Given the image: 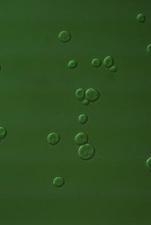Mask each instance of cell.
<instances>
[{"label": "cell", "mask_w": 151, "mask_h": 225, "mask_svg": "<svg viewBox=\"0 0 151 225\" xmlns=\"http://www.w3.org/2000/svg\"><path fill=\"white\" fill-rule=\"evenodd\" d=\"M78 155L83 160H91L95 155V148L91 144H85L79 148Z\"/></svg>", "instance_id": "obj_1"}, {"label": "cell", "mask_w": 151, "mask_h": 225, "mask_svg": "<svg viewBox=\"0 0 151 225\" xmlns=\"http://www.w3.org/2000/svg\"><path fill=\"white\" fill-rule=\"evenodd\" d=\"M99 97H100V93L97 89L95 88H89L86 92V98L88 101L91 102L98 101Z\"/></svg>", "instance_id": "obj_2"}, {"label": "cell", "mask_w": 151, "mask_h": 225, "mask_svg": "<svg viewBox=\"0 0 151 225\" xmlns=\"http://www.w3.org/2000/svg\"><path fill=\"white\" fill-rule=\"evenodd\" d=\"M74 140L78 145H82L86 144L88 141V135L85 132H80L76 135Z\"/></svg>", "instance_id": "obj_3"}, {"label": "cell", "mask_w": 151, "mask_h": 225, "mask_svg": "<svg viewBox=\"0 0 151 225\" xmlns=\"http://www.w3.org/2000/svg\"><path fill=\"white\" fill-rule=\"evenodd\" d=\"M60 140V136L59 133L52 132L49 134L47 136V141L51 145H56L59 142Z\"/></svg>", "instance_id": "obj_4"}, {"label": "cell", "mask_w": 151, "mask_h": 225, "mask_svg": "<svg viewBox=\"0 0 151 225\" xmlns=\"http://www.w3.org/2000/svg\"><path fill=\"white\" fill-rule=\"evenodd\" d=\"M59 40L62 43H67L71 40V35L68 31H62L58 35Z\"/></svg>", "instance_id": "obj_5"}, {"label": "cell", "mask_w": 151, "mask_h": 225, "mask_svg": "<svg viewBox=\"0 0 151 225\" xmlns=\"http://www.w3.org/2000/svg\"><path fill=\"white\" fill-rule=\"evenodd\" d=\"M53 185L57 188H60L65 184V180L62 177H57L53 181Z\"/></svg>", "instance_id": "obj_6"}, {"label": "cell", "mask_w": 151, "mask_h": 225, "mask_svg": "<svg viewBox=\"0 0 151 225\" xmlns=\"http://www.w3.org/2000/svg\"><path fill=\"white\" fill-rule=\"evenodd\" d=\"M76 97L79 101L84 100L86 97V91L84 89L79 88L76 91Z\"/></svg>", "instance_id": "obj_7"}, {"label": "cell", "mask_w": 151, "mask_h": 225, "mask_svg": "<svg viewBox=\"0 0 151 225\" xmlns=\"http://www.w3.org/2000/svg\"><path fill=\"white\" fill-rule=\"evenodd\" d=\"M114 64V59L111 56H107L103 60V65L107 68H111Z\"/></svg>", "instance_id": "obj_8"}, {"label": "cell", "mask_w": 151, "mask_h": 225, "mask_svg": "<svg viewBox=\"0 0 151 225\" xmlns=\"http://www.w3.org/2000/svg\"><path fill=\"white\" fill-rule=\"evenodd\" d=\"M88 120V118L87 115H86L85 114H81L79 116L78 121H79V123L82 125H85L87 123Z\"/></svg>", "instance_id": "obj_9"}, {"label": "cell", "mask_w": 151, "mask_h": 225, "mask_svg": "<svg viewBox=\"0 0 151 225\" xmlns=\"http://www.w3.org/2000/svg\"><path fill=\"white\" fill-rule=\"evenodd\" d=\"M102 62L101 60L99 59H94L91 62V65L93 67H95V68H98V67H100L101 66Z\"/></svg>", "instance_id": "obj_10"}, {"label": "cell", "mask_w": 151, "mask_h": 225, "mask_svg": "<svg viewBox=\"0 0 151 225\" xmlns=\"http://www.w3.org/2000/svg\"><path fill=\"white\" fill-rule=\"evenodd\" d=\"M137 21H139V23H143L146 20V16L145 14L144 13H139L137 15Z\"/></svg>", "instance_id": "obj_11"}, {"label": "cell", "mask_w": 151, "mask_h": 225, "mask_svg": "<svg viewBox=\"0 0 151 225\" xmlns=\"http://www.w3.org/2000/svg\"><path fill=\"white\" fill-rule=\"evenodd\" d=\"M67 66H68L69 68L70 69H74L78 67V62H77L76 60H70L68 64H67Z\"/></svg>", "instance_id": "obj_12"}, {"label": "cell", "mask_w": 151, "mask_h": 225, "mask_svg": "<svg viewBox=\"0 0 151 225\" xmlns=\"http://www.w3.org/2000/svg\"><path fill=\"white\" fill-rule=\"evenodd\" d=\"M7 135V131H6L5 128L3 127H0V139H3L6 137Z\"/></svg>", "instance_id": "obj_13"}, {"label": "cell", "mask_w": 151, "mask_h": 225, "mask_svg": "<svg viewBox=\"0 0 151 225\" xmlns=\"http://www.w3.org/2000/svg\"><path fill=\"white\" fill-rule=\"evenodd\" d=\"M150 158H149L147 160V162H146V167L147 169L149 170V171H150Z\"/></svg>", "instance_id": "obj_14"}, {"label": "cell", "mask_w": 151, "mask_h": 225, "mask_svg": "<svg viewBox=\"0 0 151 225\" xmlns=\"http://www.w3.org/2000/svg\"><path fill=\"white\" fill-rule=\"evenodd\" d=\"M111 71L113 72H116L117 71V67H115V66H112L111 68Z\"/></svg>", "instance_id": "obj_15"}, {"label": "cell", "mask_w": 151, "mask_h": 225, "mask_svg": "<svg viewBox=\"0 0 151 225\" xmlns=\"http://www.w3.org/2000/svg\"><path fill=\"white\" fill-rule=\"evenodd\" d=\"M83 104H85V105H88L89 101L87 100V99H86V100H83Z\"/></svg>", "instance_id": "obj_16"}, {"label": "cell", "mask_w": 151, "mask_h": 225, "mask_svg": "<svg viewBox=\"0 0 151 225\" xmlns=\"http://www.w3.org/2000/svg\"><path fill=\"white\" fill-rule=\"evenodd\" d=\"M1 67L0 66V72H1Z\"/></svg>", "instance_id": "obj_17"}, {"label": "cell", "mask_w": 151, "mask_h": 225, "mask_svg": "<svg viewBox=\"0 0 151 225\" xmlns=\"http://www.w3.org/2000/svg\"><path fill=\"white\" fill-rule=\"evenodd\" d=\"M0 140H1V139H0Z\"/></svg>", "instance_id": "obj_18"}]
</instances>
